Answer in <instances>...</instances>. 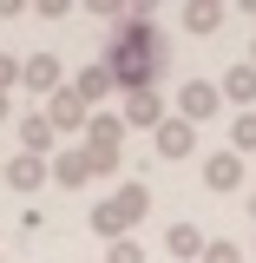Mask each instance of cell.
Listing matches in <instances>:
<instances>
[{"label":"cell","instance_id":"6da1fadb","mask_svg":"<svg viewBox=\"0 0 256 263\" xmlns=\"http://www.w3.org/2000/svg\"><path fill=\"white\" fill-rule=\"evenodd\" d=\"M164 33L158 20H151V7L138 0V13H131L125 27H112V40H105V72H112V86L119 92H158V79H164Z\"/></svg>","mask_w":256,"mask_h":263},{"label":"cell","instance_id":"7a4b0ae2","mask_svg":"<svg viewBox=\"0 0 256 263\" xmlns=\"http://www.w3.org/2000/svg\"><path fill=\"white\" fill-rule=\"evenodd\" d=\"M79 138H86L79 152H86V164H92V178L99 171L112 178L119 158H125V119H119V112H86V132H79Z\"/></svg>","mask_w":256,"mask_h":263},{"label":"cell","instance_id":"3957f363","mask_svg":"<svg viewBox=\"0 0 256 263\" xmlns=\"http://www.w3.org/2000/svg\"><path fill=\"white\" fill-rule=\"evenodd\" d=\"M145 211H151V191H145V184H119L105 204H92V230L105 243H119L131 224H145Z\"/></svg>","mask_w":256,"mask_h":263},{"label":"cell","instance_id":"277c9868","mask_svg":"<svg viewBox=\"0 0 256 263\" xmlns=\"http://www.w3.org/2000/svg\"><path fill=\"white\" fill-rule=\"evenodd\" d=\"M217 105H224V99H217V79H184V86H178V119H184V125L217 119Z\"/></svg>","mask_w":256,"mask_h":263},{"label":"cell","instance_id":"5b68a950","mask_svg":"<svg viewBox=\"0 0 256 263\" xmlns=\"http://www.w3.org/2000/svg\"><path fill=\"white\" fill-rule=\"evenodd\" d=\"M20 86H27V92H40V99H53L66 86V72H60V60H53V53H27V60H20Z\"/></svg>","mask_w":256,"mask_h":263},{"label":"cell","instance_id":"8992f818","mask_svg":"<svg viewBox=\"0 0 256 263\" xmlns=\"http://www.w3.org/2000/svg\"><path fill=\"white\" fill-rule=\"evenodd\" d=\"M151 138H158V158H191L197 152V125H184L178 112H164V125L151 132Z\"/></svg>","mask_w":256,"mask_h":263},{"label":"cell","instance_id":"52a82bcc","mask_svg":"<svg viewBox=\"0 0 256 263\" xmlns=\"http://www.w3.org/2000/svg\"><path fill=\"white\" fill-rule=\"evenodd\" d=\"M46 125H53V138H60V132H86V105H79L72 86H60V92L46 99Z\"/></svg>","mask_w":256,"mask_h":263},{"label":"cell","instance_id":"ba28073f","mask_svg":"<svg viewBox=\"0 0 256 263\" xmlns=\"http://www.w3.org/2000/svg\"><path fill=\"white\" fill-rule=\"evenodd\" d=\"M119 119H125V132H158L164 125V99L158 92H125V112Z\"/></svg>","mask_w":256,"mask_h":263},{"label":"cell","instance_id":"9c48e42d","mask_svg":"<svg viewBox=\"0 0 256 263\" xmlns=\"http://www.w3.org/2000/svg\"><path fill=\"white\" fill-rule=\"evenodd\" d=\"M46 171L60 178L66 191H79V184H92V164H86V152H53V158H46Z\"/></svg>","mask_w":256,"mask_h":263},{"label":"cell","instance_id":"30bf717a","mask_svg":"<svg viewBox=\"0 0 256 263\" xmlns=\"http://www.w3.org/2000/svg\"><path fill=\"white\" fill-rule=\"evenodd\" d=\"M204 184H210V191H237V184H243V158H237V152H210Z\"/></svg>","mask_w":256,"mask_h":263},{"label":"cell","instance_id":"8fae6325","mask_svg":"<svg viewBox=\"0 0 256 263\" xmlns=\"http://www.w3.org/2000/svg\"><path fill=\"white\" fill-rule=\"evenodd\" d=\"M72 92H79V105H86V112H99V99H112L119 86H112V72H105V66H86V72L72 79Z\"/></svg>","mask_w":256,"mask_h":263},{"label":"cell","instance_id":"7c38bea8","mask_svg":"<svg viewBox=\"0 0 256 263\" xmlns=\"http://www.w3.org/2000/svg\"><path fill=\"white\" fill-rule=\"evenodd\" d=\"M217 99H237V105L256 112V66H230L224 79H217Z\"/></svg>","mask_w":256,"mask_h":263},{"label":"cell","instance_id":"4fadbf2b","mask_svg":"<svg viewBox=\"0 0 256 263\" xmlns=\"http://www.w3.org/2000/svg\"><path fill=\"white\" fill-rule=\"evenodd\" d=\"M7 184H13V191H40V184H46V158H33V152L7 158Z\"/></svg>","mask_w":256,"mask_h":263},{"label":"cell","instance_id":"5bb4252c","mask_svg":"<svg viewBox=\"0 0 256 263\" xmlns=\"http://www.w3.org/2000/svg\"><path fill=\"white\" fill-rule=\"evenodd\" d=\"M164 250L184 257V263H197V257H204V230H197V224H171V230H164Z\"/></svg>","mask_w":256,"mask_h":263},{"label":"cell","instance_id":"9a60e30c","mask_svg":"<svg viewBox=\"0 0 256 263\" xmlns=\"http://www.w3.org/2000/svg\"><path fill=\"white\" fill-rule=\"evenodd\" d=\"M20 145H27L33 158H53V125H46V112H33V119H20Z\"/></svg>","mask_w":256,"mask_h":263},{"label":"cell","instance_id":"2e32d148","mask_svg":"<svg viewBox=\"0 0 256 263\" xmlns=\"http://www.w3.org/2000/svg\"><path fill=\"white\" fill-rule=\"evenodd\" d=\"M184 27L191 33H217L224 27V7H217V0H191V7H184Z\"/></svg>","mask_w":256,"mask_h":263},{"label":"cell","instance_id":"e0dca14e","mask_svg":"<svg viewBox=\"0 0 256 263\" xmlns=\"http://www.w3.org/2000/svg\"><path fill=\"white\" fill-rule=\"evenodd\" d=\"M230 145H237V158H250V152H256V112H243V119L230 125Z\"/></svg>","mask_w":256,"mask_h":263},{"label":"cell","instance_id":"ac0fdd59","mask_svg":"<svg viewBox=\"0 0 256 263\" xmlns=\"http://www.w3.org/2000/svg\"><path fill=\"white\" fill-rule=\"evenodd\" d=\"M197 263H243V243H230V237H210Z\"/></svg>","mask_w":256,"mask_h":263},{"label":"cell","instance_id":"d6986e66","mask_svg":"<svg viewBox=\"0 0 256 263\" xmlns=\"http://www.w3.org/2000/svg\"><path fill=\"white\" fill-rule=\"evenodd\" d=\"M105 263H145V250H138V243H131V237H119V243H112V250H105Z\"/></svg>","mask_w":256,"mask_h":263},{"label":"cell","instance_id":"ffe728a7","mask_svg":"<svg viewBox=\"0 0 256 263\" xmlns=\"http://www.w3.org/2000/svg\"><path fill=\"white\" fill-rule=\"evenodd\" d=\"M13 86H20V60H7V53H0V92H13Z\"/></svg>","mask_w":256,"mask_h":263},{"label":"cell","instance_id":"44dd1931","mask_svg":"<svg viewBox=\"0 0 256 263\" xmlns=\"http://www.w3.org/2000/svg\"><path fill=\"white\" fill-rule=\"evenodd\" d=\"M7 119H13V99H7V92H0V125H7Z\"/></svg>","mask_w":256,"mask_h":263},{"label":"cell","instance_id":"7402d4cb","mask_svg":"<svg viewBox=\"0 0 256 263\" xmlns=\"http://www.w3.org/2000/svg\"><path fill=\"white\" fill-rule=\"evenodd\" d=\"M243 66H256V40H250V60H243Z\"/></svg>","mask_w":256,"mask_h":263},{"label":"cell","instance_id":"603a6c76","mask_svg":"<svg viewBox=\"0 0 256 263\" xmlns=\"http://www.w3.org/2000/svg\"><path fill=\"white\" fill-rule=\"evenodd\" d=\"M250 217H256V191H250Z\"/></svg>","mask_w":256,"mask_h":263}]
</instances>
